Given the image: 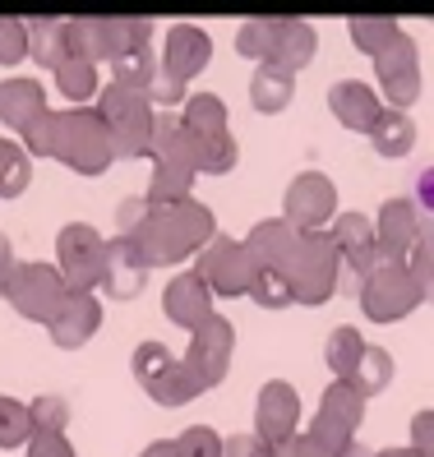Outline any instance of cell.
<instances>
[{
  "label": "cell",
  "instance_id": "6da1fadb",
  "mask_svg": "<svg viewBox=\"0 0 434 457\" xmlns=\"http://www.w3.org/2000/svg\"><path fill=\"white\" fill-rule=\"evenodd\" d=\"M213 236H217V222H213L208 204H199L195 195H189L180 204H162V208L148 204L144 222L121 240H129L134 259H139L144 268H171L189 254H199Z\"/></svg>",
  "mask_w": 434,
  "mask_h": 457
},
{
  "label": "cell",
  "instance_id": "7a4b0ae2",
  "mask_svg": "<svg viewBox=\"0 0 434 457\" xmlns=\"http://www.w3.org/2000/svg\"><path fill=\"white\" fill-rule=\"evenodd\" d=\"M51 157L79 176H102L116 162V139H112V129H106L97 106H65V112H56Z\"/></svg>",
  "mask_w": 434,
  "mask_h": 457
},
{
  "label": "cell",
  "instance_id": "3957f363",
  "mask_svg": "<svg viewBox=\"0 0 434 457\" xmlns=\"http://www.w3.org/2000/svg\"><path fill=\"white\" fill-rule=\"evenodd\" d=\"M287 282H291V301L296 305H323V301H333V295H338L342 254H338L329 231H305Z\"/></svg>",
  "mask_w": 434,
  "mask_h": 457
},
{
  "label": "cell",
  "instance_id": "277c9868",
  "mask_svg": "<svg viewBox=\"0 0 434 457\" xmlns=\"http://www.w3.org/2000/svg\"><path fill=\"white\" fill-rule=\"evenodd\" d=\"M97 112L106 120L116 139V157H144L153 148V102L134 88H121V84H106V93L97 97Z\"/></svg>",
  "mask_w": 434,
  "mask_h": 457
},
{
  "label": "cell",
  "instance_id": "5b68a950",
  "mask_svg": "<svg viewBox=\"0 0 434 457\" xmlns=\"http://www.w3.org/2000/svg\"><path fill=\"white\" fill-rule=\"evenodd\" d=\"M356 301H361L365 319H374V324H397L416 305H425V291L406 263H374V273L356 287Z\"/></svg>",
  "mask_w": 434,
  "mask_h": 457
},
{
  "label": "cell",
  "instance_id": "8992f818",
  "mask_svg": "<svg viewBox=\"0 0 434 457\" xmlns=\"http://www.w3.org/2000/svg\"><path fill=\"white\" fill-rule=\"evenodd\" d=\"M65 295H70V287H65V278H61L56 263H19L14 278H10L5 301L14 305L19 319L51 324V319L61 314V305H65Z\"/></svg>",
  "mask_w": 434,
  "mask_h": 457
},
{
  "label": "cell",
  "instance_id": "52a82bcc",
  "mask_svg": "<svg viewBox=\"0 0 434 457\" xmlns=\"http://www.w3.org/2000/svg\"><path fill=\"white\" fill-rule=\"evenodd\" d=\"M361 420H365V393H356L351 384L333 379L329 388H323V397H319V416L310 425V435L329 448L333 457H342L351 444H356Z\"/></svg>",
  "mask_w": 434,
  "mask_h": 457
},
{
  "label": "cell",
  "instance_id": "ba28073f",
  "mask_svg": "<svg viewBox=\"0 0 434 457\" xmlns=\"http://www.w3.org/2000/svg\"><path fill=\"white\" fill-rule=\"evenodd\" d=\"M56 268L70 291H93L102 287V268H106V240L88 222H70L56 236Z\"/></svg>",
  "mask_w": 434,
  "mask_h": 457
},
{
  "label": "cell",
  "instance_id": "9c48e42d",
  "mask_svg": "<svg viewBox=\"0 0 434 457\" xmlns=\"http://www.w3.org/2000/svg\"><path fill=\"white\" fill-rule=\"evenodd\" d=\"M195 273L204 278V287L213 295H250V287H255V263L246 254V240H236L227 231H217L199 250Z\"/></svg>",
  "mask_w": 434,
  "mask_h": 457
},
{
  "label": "cell",
  "instance_id": "30bf717a",
  "mask_svg": "<svg viewBox=\"0 0 434 457\" xmlns=\"http://www.w3.org/2000/svg\"><path fill=\"white\" fill-rule=\"evenodd\" d=\"M296 435H301V397H296L287 379H268L255 402V439L263 448L282 453Z\"/></svg>",
  "mask_w": 434,
  "mask_h": 457
},
{
  "label": "cell",
  "instance_id": "8fae6325",
  "mask_svg": "<svg viewBox=\"0 0 434 457\" xmlns=\"http://www.w3.org/2000/svg\"><path fill=\"white\" fill-rule=\"evenodd\" d=\"M282 218L296 231H323L338 218V185L323 171H301L282 195Z\"/></svg>",
  "mask_w": 434,
  "mask_h": 457
},
{
  "label": "cell",
  "instance_id": "7c38bea8",
  "mask_svg": "<svg viewBox=\"0 0 434 457\" xmlns=\"http://www.w3.org/2000/svg\"><path fill=\"white\" fill-rule=\"evenodd\" d=\"M231 352H236V328L227 324L222 314H213L199 333H189V352L180 356L189 365V374L199 379V388H217L231 370Z\"/></svg>",
  "mask_w": 434,
  "mask_h": 457
},
{
  "label": "cell",
  "instance_id": "4fadbf2b",
  "mask_svg": "<svg viewBox=\"0 0 434 457\" xmlns=\"http://www.w3.org/2000/svg\"><path fill=\"white\" fill-rule=\"evenodd\" d=\"M379 88H384V102L393 112H412V102L421 97V51L412 33H397V42L374 61Z\"/></svg>",
  "mask_w": 434,
  "mask_h": 457
},
{
  "label": "cell",
  "instance_id": "5bb4252c",
  "mask_svg": "<svg viewBox=\"0 0 434 457\" xmlns=\"http://www.w3.org/2000/svg\"><path fill=\"white\" fill-rule=\"evenodd\" d=\"M301 240L305 231H296L287 218H263L250 227L246 236V254L255 263V273H291V263H296V250H301Z\"/></svg>",
  "mask_w": 434,
  "mask_h": 457
},
{
  "label": "cell",
  "instance_id": "9a60e30c",
  "mask_svg": "<svg viewBox=\"0 0 434 457\" xmlns=\"http://www.w3.org/2000/svg\"><path fill=\"white\" fill-rule=\"evenodd\" d=\"M153 167H180L189 176H204V148H199V134L189 129L176 112H162L153 120Z\"/></svg>",
  "mask_w": 434,
  "mask_h": 457
},
{
  "label": "cell",
  "instance_id": "2e32d148",
  "mask_svg": "<svg viewBox=\"0 0 434 457\" xmlns=\"http://www.w3.org/2000/svg\"><path fill=\"white\" fill-rule=\"evenodd\" d=\"M374 240H379V263H406L421 240V208L412 199H388L379 208Z\"/></svg>",
  "mask_w": 434,
  "mask_h": 457
},
{
  "label": "cell",
  "instance_id": "e0dca14e",
  "mask_svg": "<svg viewBox=\"0 0 434 457\" xmlns=\"http://www.w3.org/2000/svg\"><path fill=\"white\" fill-rule=\"evenodd\" d=\"M333 245L342 254V273H351L356 282H365L374 273V263H379V240H374V222L365 218V212H338L333 227Z\"/></svg>",
  "mask_w": 434,
  "mask_h": 457
},
{
  "label": "cell",
  "instance_id": "ac0fdd59",
  "mask_svg": "<svg viewBox=\"0 0 434 457\" xmlns=\"http://www.w3.org/2000/svg\"><path fill=\"white\" fill-rule=\"evenodd\" d=\"M213 61V37L199 29V23H176L167 33V46H162V74L176 79V84H189L195 74H204Z\"/></svg>",
  "mask_w": 434,
  "mask_h": 457
},
{
  "label": "cell",
  "instance_id": "d6986e66",
  "mask_svg": "<svg viewBox=\"0 0 434 457\" xmlns=\"http://www.w3.org/2000/svg\"><path fill=\"white\" fill-rule=\"evenodd\" d=\"M162 314H167L176 328L199 333L208 319H213V291L204 287L199 273H176L167 282V291H162Z\"/></svg>",
  "mask_w": 434,
  "mask_h": 457
},
{
  "label": "cell",
  "instance_id": "ffe728a7",
  "mask_svg": "<svg viewBox=\"0 0 434 457\" xmlns=\"http://www.w3.org/2000/svg\"><path fill=\"white\" fill-rule=\"evenodd\" d=\"M97 328H102V305H97L93 291H70L65 305H61V314L46 324L51 342H56L61 352H79L84 342H93Z\"/></svg>",
  "mask_w": 434,
  "mask_h": 457
},
{
  "label": "cell",
  "instance_id": "44dd1931",
  "mask_svg": "<svg viewBox=\"0 0 434 457\" xmlns=\"http://www.w3.org/2000/svg\"><path fill=\"white\" fill-rule=\"evenodd\" d=\"M329 112H333L346 129L370 134V125L379 120V112H384V97H379L365 79H338V84L329 88Z\"/></svg>",
  "mask_w": 434,
  "mask_h": 457
},
{
  "label": "cell",
  "instance_id": "7402d4cb",
  "mask_svg": "<svg viewBox=\"0 0 434 457\" xmlns=\"http://www.w3.org/2000/svg\"><path fill=\"white\" fill-rule=\"evenodd\" d=\"M319 51V33L314 23L305 19H278V33H273V51H268V65L282 70L296 79V70H305Z\"/></svg>",
  "mask_w": 434,
  "mask_h": 457
},
{
  "label": "cell",
  "instance_id": "603a6c76",
  "mask_svg": "<svg viewBox=\"0 0 434 457\" xmlns=\"http://www.w3.org/2000/svg\"><path fill=\"white\" fill-rule=\"evenodd\" d=\"M144 282H148V268H144L139 259H134L129 240L112 236V240H106V268H102V291L112 295V301H134V295L144 291Z\"/></svg>",
  "mask_w": 434,
  "mask_h": 457
},
{
  "label": "cell",
  "instance_id": "cb8c5ba5",
  "mask_svg": "<svg viewBox=\"0 0 434 457\" xmlns=\"http://www.w3.org/2000/svg\"><path fill=\"white\" fill-rule=\"evenodd\" d=\"M46 112L51 106H46V93H42L38 79H5V84H0V125H10L14 134L38 125Z\"/></svg>",
  "mask_w": 434,
  "mask_h": 457
},
{
  "label": "cell",
  "instance_id": "d4e9b609",
  "mask_svg": "<svg viewBox=\"0 0 434 457\" xmlns=\"http://www.w3.org/2000/svg\"><path fill=\"white\" fill-rule=\"evenodd\" d=\"M29 56L56 74L70 56V19H29Z\"/></svg>",
  "mask_w": 434,
  "mask_h": 457
},
{
  "label": "cell",
  "instance_id": "484cf974",
  "mask_svg": "<svg viewBox=\"0 0 434 457\" xmlns=\"http://www.w3.org/2000/svg\"><path fill=\"white\" fill-rule=\"evenodd\" d=\"M370 144L379 157H406L416 148V120L406 112H393V106H384L379 112V120L370 125Z\"/></svg>",
  "mask_w": 434,
  "mask_h": 457
},
{
  "label": "cell",
  "instance_id": "4316f807",
  "mask_svg": "<svg viewBox=\"0 0 434 457\" xmlns=\"http://www.w3.org/2000/svg\"><path fill=\"white\" fill-rule=\"evenodd\" d=\"M291 97H296V79L291 74H282L273 65H255V74H250V106L255 112L278 116V112L291 106Z\"/></svg>",
  "mask_w": 434,
  "mask_h": 457
},
{
  "label": "cell",
  "instance_id": "83f0119b",
  "mask_svg": "<svg viewBox=\"0 0 434 457\" xmlns=\"http://www.w3.org/2000/svg\"><path fill=\"white\" fill-rule=\"evenodd\" d=\"M346 33H351V46L365 51L370 61H379L397 42L402 29H397V19H388V14H356V19H346Z\"/></svg>",
  "mask_w": 434,
  "mask_h": 457
},
{
  "label": "cell",
  "instance_id": "f1b7e54d",
  "mask_svg": "<svg viewBox=\"0 0 434 457\" xmlns=\"http://www.w3.org/2000/svg\"><path fill=\"white\" fill-rule=\"evenodd\" d=\"M153 46V19H106V65Z\"/></svg>",
  "mask_w": 434,
  "mask_h": 457
},
{
  "label": "cell",
  "instance_id": "f546056e",
  "mask_svg": "<svg viewBox=\"0 0 434 457\" xmlns=\"http://www.w3.org/2000/svg\"><path fill=\"white\" fill-rule=\"evenodd\" d=\"M56 88H61V97H70V106H88V97H97V65L70 51L56 65Z\"/></svg>",
  "mask_w": 434,
  "mask_h": 457
},
{
  "label": "cell",
  "instance_id": "4dcf8cb0",
  "mask_svg": "<svg viewBox=\"0 0 434 457\" xmlns=\"http://www.w3.org/2000/svg\"><path fill=\"white\" fill-rule=\"evenodd\" d=\"M346 384L356 388V393H365V397L384 393V388L393 384V356L384 352V346H370V342H365V352H361V361H356V370H351Z\"/></svg>",
  "mask_w": 434,
  "mask_h": 457
},
{
  "label": "cell",
  "instance_id": "1f68e13d",
  "mask_svg": "<svg viewBox=\"0 0 434 457\" xmlns=\"http://www.w3.org/2000/svg\"><path fill=\"white\" fill-rule=\"evenodd\" d=\"M33 180V157L23 153V144L0 134V199H19Z\"/></svg>",
  "mask_w": 434,
  "mask_h": 457
},
{
  "label": "cell",
  "instance_id": "d6a6232c",
  "mask_svg": "<svg viewBox=\"0 0 434 457\" xmlns=\"http://www.w3.org/2000/svg\"><path fill=\"white\" fill-rule=\"evenodd\" d=\"M180 120L195 129L199 139H208V134H222V129H227V102L217 97V93H189Z\"/></svg>",
  "mask_w": 434,
  "mask_h": 457
},
{
  "label": "cell",
  "instance_id": "836d02e7",
  "mask_svg": "<svg viewBox=\"0 0 434 457\" xmlns=\"http://www.w3.org/2000/svg\"><path fill=\"white\" fill-rule=\"evenodd\" d=\"M144 393L157 402V407H185V402H195L204 388H199L195 374H189V365H185V361H176V365H171L167 374H162L157 384H148Z\"/></svg>",
  "mask_w": 434,
  "mask_h": 457
},
{
  "label": "cell",
  "instance_id": "e575fe53",
  "mask_svg": "<svg viewBox=\"0 0 434 457\" xmlns=\"http://www.w3.org/2000/svg\"><path fill=\"white\" fill-rule=\"evenodd\" d=\"M361 352H365V337H361L356 328H333L329 342H323V361H329V370L338 374L342 384L351 379V370H356Z\"/></svg>",
  "mask_w": 434,
  "mask_h": 457
},
{
  "label": "cell",
  "instance_id": "d590c367",
  "mask_svg": "<svg viewBox=\"0 0 434 457\" xmlns=\"http://www.w3.org/2000/svg\"><path fill=\"white\" fill-rule=\"evenodd\" d=\"M171 365H176V352L167 342H139V346H134V356H129V370H134V379H139L144 388L157 384Z\"/></svg>",
  "mask_w": 434,
  "mask_h": 457
},
{
  "label": "cell",
  "instance_id": "8d00e7d4",
  "mask_svg": "<svg viewBox=\"0 0 434 457\" xmlns=\"http://www.w3.org/2000/svg\"><path fill=\"white\" fill-rule=\"evenodd\" d=\"M189 190H195V176L180 171V167H153V180H148V204L162 208V204H180L189 199Z\"/></svg>",
  "mask_w": 434,
  "mask_h": 457
},
{
  "label": "cell",
  "instance_id": "74e56055",
  "mask_svg": "<svg viewBox=\"0 0 434 457\" xmlns=\"http://www.w3.org/2000/svg\"><path fill=\"white\" fill-rule=\"evenodd\" d=\"M33 439V411L19 397H0V448H19Z\"/></svg>",
  "mask_w": 434,
  "mask_h": 457
},
{
  "label": "cell",
  "instance_id": "f35d334b",
  "mask_svg": "<svg viewBox=\"0 0 434 457\" xmlns=\"http://www.w3.org/2000/svg\"><path fill=\"white\" fill-rule=\"evenodd\" d=\"M153 79H157L153 51H134V56L112 61V84H121V88H134V93H144V97H148V84H153Z\"/></svg>",
  "mask_w": 434,
  "mask_h": 457
},
{
  "label": "cell",
  "instance_id": "ab89813d",
  "mask_svg": "<svg viewBox=\"0 0 434 457\" xmlns=\"http://www.w3.org/2000/svg\"><path fill=\"white\" fill-rule=\"evenodd\" d=\"M273 33H278V19H246L236 33V51L246 61L268 65V51H273Z\"/></svg>",
  "mask_w": 434,
  "mask_h": 457
},
{
  "label": "cell",
  "instance_id": "60d3db41",
  "mask_svg": "<svg viewBox=\"0 0 434 457\" xmlns=\"http://www.w3.org/2000/svg\"><path fill=\"white\" fill-rule=\"evenodd\" d=\"M19 61H29V19L0 14V65H19Z\"/></svg>",
  "mask_w": 434,
  "mask_h": 457
},
{
  "label": "cell",
  "instance_id": "b9f144b4",
  "mask_svg": "<svg viewBox=\"0 0 434 457\" xmlns=\"http://www.w3.org/2000/svg\"><path fill=\"white\" fill-rule=\"evenodd\" d=\"M29 411H33V435H38V429H65V425H70V402L56 397V393L33 397Z\"/></svg>",
  "mask_w": 434,
  "mask_h": 457
},
{
  "label": "cell",
  "instance_id": "7bdbcfd3",
  "mask_svg": "<svg viewBox=\"0 0 434 457\" xmlns=\"http://www.w3.org/2000/svg\"><path fill=\"white\" fill-rule=\"evenodd\" d=\"M250 295H255V305H263V310H282V305H291V282L282 273H255Z\"/></svg>",
  "mask_w": 434,
  "mask_h": 457
},
{
  "label": "cell",
  "instance_id": "ee69618b",
  "mask_svg": "<svg viewBox=\"0 0 434 457\" xmlns=\"http://www.w3.org/2000/svg\"><path fill=\"white\" fill-rule=\"evenodd\" d=\"M176 448H180V457H222V439H217V429H208V425H189L176 439Z\"/></svg>",
  "mask_w": 434,
  "mask_h": 457
},
{
  "label": "cell",
  "instance_id": "f6af8a7d",
  "mask_svg": "<svg viewBox=\"0 0 434 457\" xmlns=\"http://www.w3.org/2000/svg\"><path fill=\"white\" fill-rule=\"evenodd\" d=\"M29 457H74V444L65 439V429H38L29 439Z\"/></svg>",
  "mask_w": 434,
  "mask_h": 457
},
{
  "label": "cell",
  "instance_id": "bcb514c9",
  "mask_svg": "<svg viewBox=\"0 0 434 457\" xmlns=\"http://www.w3.org/2000/svg\"><path fill=\"white\" fill-rule=\"evenodd\" d=\"M51 129H56V112H46L38 125H29V129L19 134L23 153H29V157H51Z\"/></svg>",
  "mask_w": 434,
  "mask_h": 457
},
{
  "label": "cell",
  "instance_id": "7dc6e473",
  "mask_svg": "<svg viewBox=\"0 0 434 457\" xmlns=\"http://www.w3.org/2000/svg\"><path fill=\"white\" fill-rule=\"evenodd\" d=\"M180 97H189V93H185V84L167 79V74H162V65H157V79L148 84V102H153V106H167V112H171V106H176Z\"/></svg>",
  "mask_w": 434,
  "mask_h": 457
},
{
  "label": "cell",
  "instance_id": "c3c4849f",
  "mask_svg": "<svg viewBox=\"0 0 434 457\" xmlns=\"http://www.w3.org/2000/svg\"><path fill=\"white\" fill-rule=\"evenodd\" d=\"M406 448L421 453V457H434V411H416L412 416V444Z\"/></svg>",
  "mask_w": 434,
  "mask_h": 457
},
{
  "label": "cell",
  "instance_id": "681fc988",
  "mask_svg": "<svg viewBox=\"0 0 434 457\" xmlns=\"http://www.w3.org/2000/svg\"><path fill=\"white\" fill-rule=\"evenodd\" d=\"M222 457H278V453L263 448L255 435H231V439H222Z\"/></svg>",
  "mask_w": 434,
  "mask_h": 457
},
{
  "label": "cell",
  "instance_id": "f907efd6",
  "mask_svg": "<svg viewBox=\"0 0 434 457\" xmlns=\"http://www.w3.org/2000/svg\"><path fill=\"white\" fill-rule=\"evenodd\" d=\"M144 212H148V199H121V208H116V236H129L134 227L144 222Z\"/></svg>",
  "mask_w": 434,
  "mask_h": 457
},
{
  "label": "cell",
  "instance_id": "816d5d0a",
  "mask_svg": "<svg viewBox=\"0 0 434 457\" xmlns=\"http://www.w3.org/2000/svg\"><path fill=\"white\" fill-rule=\"evenodd\" d=\"M412 204L421 208V218H425V222H434V167H425V171L416 176V195H412Z\"/></svg>",
  "mask_w": 434,
  "mask_h": 457
},
{
  "label": "cell",
  "instance_id": "f5cc1de1",
  "mask_svg": "<svg viewBox=\"0 0 434 457\" xmlns=\"http://www.w3.org/2000/svg\"><path fill=\"white\" fill-rule=\"evenodd\" d=\"M278 457H333V453L323 448V444L310 435V429H301V435H296V439H291V444H287Z\"/></svg>",
  "mask_w": 434,
  "mask_h": 457
},
{
  "label": "cell",
  "instance_id": "db71d44e",
  "mask_svg": "<svg viewBox=\"0 0 434 457\" xmlns=\"http://www.w3.org/2000/svg\"><path fill=\"white\" fill-rule=\"evenodd\" d=\"M14 245H10V236L5 231H0V295H5L10 291V278H14Z\"/></svg>",
  "mask_w": 434,
  "mask_h": 457
},
{
  "label": "cell",
  "instance_id": "11a10c76",
  "mask_svg": "<svg viewBox=\"0 0 434 457\" xmlns=\"http://www.w3.org/2000/svg\"><path fill=\"white\" fill-rule=\"evenodd\" d=\"M139 457H180V448H176V439H157V444H148Z\"/></svg>",
  "mask_w": 434,
  "mask_h": 457
},
{
  "label": "cell",
  "instance_id": "9f6ffc18",
  "mask_svg": "<svg viewBox=\"0 0 434 457\" xmlns=\"http://www.w3.org/2000/svg\"><path fill=\"white\" fill-rule=\"evenodd\" d=\"M374 457H421V453H412V448H379Z\"/></svg>",
  "mask_w": 434,
  "mask_h": 457
},
{
  "label": "cell",
  "instance_id": "6f0895ef",
  "mask_svg": "<svg viewBox=\"0 0 434 457\" xmlns=\"http://www.w3.org/2000/svg\"><path fill=\"white\" fill-rule=\"evenodd\" d=\"M342 457H374V453H370V448H365V444H361V439H356V444H351V448H346V453H342Z\"/></svg>",
  "mask_w": 434,
  "mask_h": 457
}]
</instances>
